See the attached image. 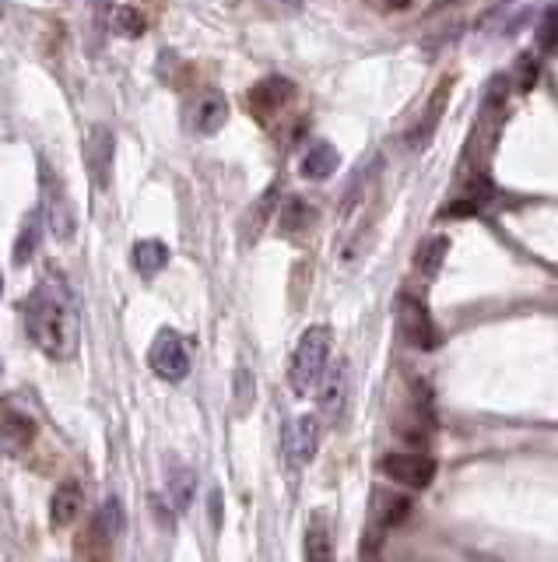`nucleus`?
Segmentation results:
<instances>
[{
	"instance_id": "f257e3e1",
	"label": "nucleus",
	"mask_w": 558,
	"mask_h": 562,
	"mask_svg": "<svg viewBox=\"0 0 558 562\" xmlns=\"http://www.w3.org/2000/svg\"><path fill=\"white\" fill-rule=\"evenodd\" d=\"M22 317L32 345L50 355L53 362H67L78 355V313H74L67 292H60L57 285H50V281L36 285L25 299Z\"/></svg>"
},
{
	"instance_id": "f03ea898",
	"label": "nucleus",
	"mask_w": 558,
	"mask_h": 562,
	"mask_svg": "<svg viewBox=\"0 0 558 562\" xmlns=\"http://www.w3.org/2000/svg\"><path fill=\"white\" fill-rule=\"evenodd\" d=\"M327 366H330V327L316 324L295 345L292 362H288V387L299 397L313 394L320 376L327 373Z\"/></svg>"
},
{
	"instance_id": "7ed1b4c3",
	"label": "nucleus",
	"mask_w": 558,
	"mask_h": 562,
	"mask_svg": "<svg viewBox=\"0 0 558 562\" xmlns=\"http://www.w3.org/2000/svg\"><path fill=\"white\" fill-rule=\"evenodd\" d=\"M148 366L158 380L165 383H183L186 373H190V348H186V338L172 327L155 334L148 348Z\"/></svg>"
},
{
	"instance_id": "20e7f679",
	"label": "nucleus",
	"mask_w": 558,
	"mask_h": 562,
	"mask_svg": "<svg viewBox=\"0 0 558 562\" xmlns=\"http://www.w3.org/2000/svg\"><path fill=\"white\" fill-rule=\"evenodd\" d=\"M380 471L390 478V482H397L401 489H429L432 478H436V461H432L425 450L411 447V450H394V454H387L380 461Z\"/></svg>"
},
{
	"instance_id": "39448f33",
	"label": "nucleus",
	"mask_w": 558,
	"mask_h": 562,
	"mask_svg": "<svg viewBox=\"0 0 558 562\" xmlns=\"http://www.w3.org/2000/svg\"><path fill=\"white\" fill-rule=\"evenodd\" d=\"M43 222L50 225L57 243H71L74 232H78V215H74V208H71L67 187L53 176V169H46V166H43Z\"/></svg>"
},
{
	"instance_id": "423d86ee",
	"label": "nucleus",
	"mask_w": 558,
	"mask_h": 562,
	"mask_svg": "<svg viewBox=\"0 0 558 562\" xmlns=\"http://www.w3.org/2000/svg\"><path fill=\"white\" fill-rule=\"evenodd\" d=\"M397 320H401V334L408 338V345L418 348V352H436L439 341H443L429 306L418 296H411V292H404L401 303H397Z\"/></svg>"
},
{
	"instance_id": "0eeeda50",
	"label": "nucleus",
	"mask_w": 558,
	"mask_h": 562,
	"mask_svg": "<svg viewBox=\"0 0 558 562\" xmlns=\"http://www.w3.org/2000/svg\"><path fill=\"white\" fill-rule=\"evenodd\" d=\"M113 162H116V137L106 123H92L85 141V169H88V183L95 190H109L113 183Z\"/></svg>"
},
{
	"instance_id": "6e6552de",
	"label": "nucleus",
	"mask_w": 558,
	"mask_h": 562,
	"mask_svg": "<svg viewBox=\"0 0 558 562\" xmlns=\"http://www.w3.org/2000/svg\"><path fill=\"white\" fill-rule=\"evenodd\" d=\"M39 436V422L25 408H18L15 401L0 397V450L22 457L29 454V447Z\"/></svg>"
},
{
	"instance_id": "1a4fd4ad",
	"label": "nucleus",
	"mask_w": 558,
	"mask_h": 562,
	"mask_svg": "<svg viewBox=\"0 0 558 562\" xmlns=\"http://www.w3.org/2000/svg\"><path fill=\"white\" fill-rule=\"evenodd\" d=\"M186 120L197 134H218L229 120V99L218 88H204L194 95V102L186 106Z\"/></svg>"
},
{
	"instance_id": "9d476101",
	"label": "nucleus",
	"mask_w": 558,
	"mask_h": 562,
	"mask_svg": "<svg viewBox=\"0 0 558 562\" xmlns=\"http://www.w3.org/2000/svg\"><path fill=\"white\" fill-rule=\"evenodd\" d=\"M316 450H320V418L316 415H299L288 422L285 429V454L292 464H299V468H306L309 461L316 457Z\"/></svg>"
},
{
	"instance_id": "9b49d317",
	"label": "nucleus",
	"mask_w": 558,
	"mask_h": 562,
	"mask_svg": "<svg viewBox=\"0 0 558 562\" xmlns=\"http://www.w3.org/2000/svg\"><path fill=\"white\" fill-rule=\"evenodd\" d=\"M295 99V85L288 78H264L250 88V113L257 120H274Z\"/></svg>"
},
{
	"instance_id": "f8f14e48",
	"label": "nucleus",
	"mask_w": 558,
	"mask_h": 562,
	"mask_svg": "<svg viewBox=\"0 0 558 562\" xmlns=\"http://www.w3.org/2000/svg\"><path fill=\"white\" fill-rule=\"evenodd\" d=\"M320 394H316V404H320V415L327 422H337L344 415V404H348V366L344 362H334L327 366V373L320 376Z\"/></svg>"
},
{
	"instance_id": "ddd939ff",
	"label": "nucleus",
	"mask_w": 558,
	"mask_h": 562,
	"mask_svg": "<svg viewBox=\"0 0 558 562\" xmlns=\"http://www.w3.org/2000/svg\"><path fill=\"white\" fill-rule=\"evenodd\" d=\"M81 510H85V489H81L78 482L57 485V492H53V499H50V524H53V531H64V527H71L74 520H78Z\"/></svg>"
},
{
	"instance_id": "4468645a",
	"label": "nucleus",
	"mask_w": 558,
	"mask_h": 562,
	"mask_svg": "<svg viewBox=\"0 0 558 562\" xmlns=\"http://www.w3.org/2000/svg\"><path fill=\"white\" fill-rule=\"evenodd\" d=\"M337 166H341V155H337V148L330 145V141H316L299 162L306 180H330V176L337 173Z\"/></svg>"
},
{
	"instance_id": "2eb2a0df",
	"label": "nucleus",
	"mask_w": 558,
	"mask_h": 562,
	"mask_svg": "<svg viewBox=\"0 0 558 562\" xmlns=\"http://www.w3.org/2000/svg\"><path fill=\"white\" fill-rule=\"evenodd\" d=\"M165 264H169V246H165L162 239H141V243L134 246V271L141 274L144 281L155 278L158 271H165Z\"/></svg>"
},
{
	"instance_id": "dca6fc26",
	"label": "nucleus",
	"mask_w": 558,
	"mask_h": 562,
	"mask_svg": "<svg viewBox=\"0 0 558 562\" xmlns=\"http://www.w3.org/2000/svg\"><path fill=\"white\" fill-rule=\"evenodd\" d=\"M197 492V475L186 464H169V503L172 513H183Z\"/></svg>"
},
{
	"instance_id": "f3484780",
	"label": "nucleus",
	"mask_w": 558,
	"mask_h": 562,
	"mask_svg": "<svg viewBox=\"0 0 558 562\" xmlns=\"http://www.w3.org/2000/svg\"><path fill=\"white\" fill-rule=\"evenodd\" d=\"M446 253H450V236H429L422 246H418V257H415V267L422 278H436L439 271H443V260Z\"/></svg>"
},
{
	"instance_id": "a211bd4d",
	"label": "nucleus",
	"mask_w": 558,
	"mask_h": 562,
	"mask_svg": "<svg viewBox=\"0 0 558 562\" xmlns=\"http://www.w3.org/2000/svg\"><path fill=\"white\" fill-rule=\"evenodd\" d=\"M334 555V545H330V524L323 513H313L306 527V559L313 562H327Z\"/></svg>"
},
{
	"instance_id": "6ab92c4d",
	"label": "nucleus",
	"mask_w": 558,
	"mask_h": 562,
	"mask_svg": "<svg viewBox=\"0 0 558 562\" xmlns=\"http://www.w3.org/2000/svg\"><path fill=\"white\" fill-rule=\"evenodd\" d=\"M39 243H43V211H32L22 222V236L15 243V264H29L36 257Z\"/></svg>"
},
{
	"instance_id": "aec40b11",
	"label": "nucleus",
	"mask_w": 558,
	"mask_h": 562,
	"mask_svg": "<svg viewBox=\"0 0 558 562\" xmlns=\"http://www.w3.org/2000/svg\"><path fill=\"white\" fill-rule=\"evenodd\" d=\"M485 204H488V183L481 180V183H471V187H467L464 194L453 197V204H446L443 215H450V218H467V215H478V211L485 208Z\"/></svg>"
},
{
	"instance_id": "412c9836",
	"label": "nucleus",
	"mask_w": 558,
	"mask_h": 562,
	"mask_svg": "<svg viewBox=\"0 0 558 562\" xmlns=\"http://www.w3.org/2000/svg\"><path fill=\"white\" fill-rule=\"evenodd\" d=\"M316 222V208L306 201V197H288L285 211H281V229L285 232H306L313 229Z\"/></svg>"
},
{
	"instance_id": "4be33fe9",
	"label": "nucleus",
	"mask_w": 558,
	"mask_h": 562,
	"mask_svg": "<svg viewBox=\"0 0 558 562\" xmlns=\"http://www.w3.org/2000/svg\"><path fill=\"white\" fill-rule=\"evenodd\" d=\"M148 29V22H144V15L134 8V4H123L120 11H116V32H123V36H141V32Z\"/></svg>"
},
{
	"instance_id": "5701e85b",
	"label": "nucleus",
	"mask_w": 558,
	"mask_h": 562,
	"mask_svg": "<svg viewBox=\"0 0 558 562\" xmlns=\"http://www.w3.org/2000/svg\"><path fill=\"white\" fill-rule=\"evenodd\" d=\"M537 43H541V50H555L558 46V11H551V15L541 22V29H537Z\"/></svg>"
},
{
	"instance_id": "b1692460",
	"label": "nucleus",
	"mask_w": 558,
	"mask_h": 562,
	"mask_svg": "<svg viewBox=\"0 0 558 562\" xmlns=\"http://www.w3.org/2000/svg\"><path fill=\"white\" fill-rule=\"evenodd\" d=\"M411 510H415V506H411V499H390V510L383 513V524L387 527H394V524H401V520H408L411 517Z\"/></svg>"
},
{
	"instance_id": "393cba45",
	"label": "nucleus",
	"mask_w": 558,
	"mask_h": 562,
	"mask_svg": "<svg viewBox=\"0 0 558 562\" xmlns=\"http://www.w3.org/2000/svg\"><path fill=\"white\" fill-rule=\"evenodd\" d=\"M236 383H239V411H246V408H250V394H253L250 369H239V373H236Z\"/></svg>"
},
{
	"instance_id": "a878e982",
	"label": "nucleus",
	"mask_w": 558,
	"mask_h": 562,
	"mask_svg": "<svg viewBox=\"0 0 558 562\" xmlns=\"http://www.w3.org/2000/svg\"><path fill=\"white\" fill-rule=\"evenodd\" d=\"M516 74H520V85H516V88H520V92H530V85H534V78H537V64H534V60H520V67H516Z\"/></svg>"
},
{
	"instance_id": "bb28decb",
	"label": "nucleus",
	"mask_w": 558,
	"mask_h": 562,
	"mask_svg": "<svg viewBox=\"0 0 558 562\" xmlns=\"http://www.w3.org/2000/svg\"><path fill=\"white\" fill-rule=\"evenodd\" d=\"M211 524L222 527V492H211Z\"/></svg>"
},
{
	"instance_id": "cd10ccee",
	"label": "nucleus",
	"mask_w": 558,
	"mask_h": 562,
	"mask_svg": "<svg viewBox=\"0 0 558 562\" xmlns=\"http://www.w3.org/2000/svg\"><path fill=\"white\" fill-rule=\"evenodd\" d=\"M415 0H383V8H394V11H404V8H411Z\"/></svg>"
},
{
	"instance_id": "c85d7f7f",
	"label": "nucleus",
	"mask_w": 558,
	"mask_h": 562,
	"mask_svg": "<svg viewBox=\"0 0 558 562\" xmlns=\"http://www.w3.org/2000/svg\"><path fill=\"white\" fill-rule=\"evenodd\" d=\"M365 4H372V8H383V0H365Z\"/></svg>"
},
{
	"instance_id": "c756f323",
	"label": "nucleus",
	"mask_w": 558,
	"mask_h": 562,
	"mask_svg": "<svg viewBox=\"0 0 558 562\" xmlns=\"http://www.w3.org/2000/svg\"><path fill=\"white\" fill-rule=\"evenodd\" d=\"M0 296H4V274H0Z\"/></svg>"
}]
</instances>
